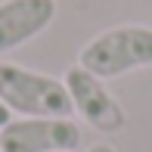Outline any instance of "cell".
<instances>
[{"mask_svg":"<svg viewBox=\"0 0 152 152\" xmlns=\"http://www.w3.org/2000/svg\"><path fill=\"white\" fill-rule=\"evenodd\" d=\"M78 65L102 81L152 68V28L149 25H115V28L99 31L81 47Z\"/></svg>","mask_w":152,"mask_h":152,"instance_id":"cell-2","label":"cell"},{"mask_svg":"<svg viewBox=\"0 0 152 152\" xmlns=\"http://www.w3.org/2000/svg\"><path fill=\"white\" fill-rule=\"evenodd\" d=\"M72 96V106L78 112V118L87 127L99 130V134H118L127 124V112L121 109V102L109 93V87L102 84V78H96L93 72L81 68L78 62L68 65V72L62 75Z\"/></svg>","mask_w":152,"mask_h":152,"instance_id":"cell-3","label":"cell"},{"mask_svg":"<svg viewBox=\"0 0 152 152\" xmlns=\"http://www.w3.org/2000/svg\"><path fill=\"white\" fill-rule=\"evenodd\" d=\"M0 102L19 118H72L75 106L62 78L0 62Z\"/></svg>","mask_w":152,"mask_h":152,"instance_id":"cell-1","label":"cell"},{"mask_svg":"<svg viewBox=\"0 0 152 152\" xmlns=\"http://www.w3.org/2000/svg\"><path fill=\"white\" fill-rule=\"evenodd\" d=\"M0 152H3V149H0Z\"/></svg>","mask_w":152,"mask_h":152,"instance_id":"cell-8","label":"cell"},{"mask_svg":"<svg viewBox=\"0 0 152 152\" xmlns=\"http://www.w3.org/2000/svg\"><path fill=\"white\" fill-rule=\"evenodd\" d=\"M53 19L56 0H0V56L34 40Z\"/></svg>","mask_w":152,"mask_h":152,"instance_id":"cell-5","label":"cell"},{"mask_svg":"<svg viewBox=\"0 0 152 152\" xmlns=\"http://www.w3.org/2000/svg\"><path fill=\"white\" fill-rule=\"evenodd\" d=\"M81 127L72 118H12L0 127L3 152H75Z\"/></svg>","mask_w":152,"mask_h":152,"instance_id":"cell-4","label":"cell"},{"mask_svg":"<svg viewBox=\"0 0 152 152\" xmlns=\"http://www.w3.org/2000/svg\"><path fill=\"white\" fill-rule=\"evenodd\" d=\"M87 152H115V146H112V143H93Z\"/></svg>","mask_w":152,"mask_h":152,"instance_id":"cell-7","label":"cell"},{"mask_svg":"<svg viewBox=\"0 0 152 152\" xmlns=\"http://www.w3.org/2000/svg\"><path fill=\"white\" fill-rule=\"evenodd\" d=\"M10 121H12V112H10L6 106H3V102H0V127H6Z\"/></svg>","mask_w":152,"mask_h":152,"instance_id":"cell-6","label":"cell"}]
</instances>
